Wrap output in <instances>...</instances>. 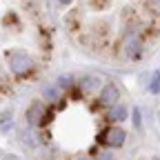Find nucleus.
Here are the masks:
<instances>
[{
    "instance_id": "obj_8",
    "label": "nucleus",
    "mask_w": 160,
    "mask_h": 160,
    "mask_svg": "<svg viewBox=\"0 0 160 160\" xmlns=\"http://www.w3.org/2000/svg\"><path fill=\"white\" fill-rule=\"evenodd\" d=\"M45 98H49V100H56V98H58V91H56L53 87H47V89H45Z\"/></svg>"
},
{
    "instance_id": "obj_12",
    "label": "nucleus",
    "mask_w": 160,
    "mask_h": 160,
    "mask_svg": "<svg viewBox=\"0 0 160 160\" xmlns=\"http://www.w3.org/2000/svg\"><path fill=\"white\" fill-rule=\"evenodd\" d=\"M145 2H147V5H156V2H158V0H145Z\"/></svg>"
},
{
    "instance_id": "obj_14",
    "label": "nucleus",
    "mask_w": 160,
    "mask_h": 160,
    "mask_svg": "<svg viewBox=\"0 0 160 160\" xmlns=\"http://www.w3.org/2000/svg\"><path fill=\"white\" fill-rule=\"evenodd\" d=\"M76 160H89V158H87V156H80V158H76Z\"/></svg>"
},
{
    "instance_id": "obj_13",
    "label": "nucleus",
    "mask_w": 160,
    "mask_h": 160,
    "mask_svg": "<svg viewBox=\"0 0 160 160\" xmlns=\"http://www.w3.org/2000/svg\"><path fill=\"white\" fill-rule=\"evenodd\" d=\"M102 160H111V156H109V153H105V156H102Z\"/></svg>"
},
{
    "instance_id": "obj_3",
    "label": "nucleus",
    "mask_w": 160,
    "mask_h": 160,
    "mask_svg": "<svg viewBox=\"0 0 160 160\" xmlns=\"http://www.w3.org/2000/svg\"><path fill=\"white\" fill-rule=\"evenodd\" d=\"M118 87L116 85H105L102 87V91H100V102H102V105H107V107H111V105H116V100H118Z\"/></svg>"
},
{
    "instance_id": "obj_4",
    "label": "nucleus",
    "mask_w": 160,
    "mask_h": 160,
    "mask_svg": "<svg viewBox=\"0 0 160 160\" xmlns=\"http://www.w3.org/2000/svg\"><path fill=\"white\" fill-rule=\"evenodd\" d=\"M40 118H45V107H42V102H33L27 109V120H29L31 125H38Z\"/></svg>"
},
{
    "instance_id": "obj_7",
    "label": "nucleus",
    "mask_w": 160,
    "mask_h": 160,
    "mask_svg": "<svg viewBox=\"0 0 160 160\" xmlns=\"http://www.w3.org/2000/svg\"><path fill=\"white\" fill-rule=\"evenodd\" d=\"M149 89H151V93H158V91H160V69H156V71H153Z\"/></svg>"
},
{
    "instance_id": "obj_16",
    "label": "nucleus",
    "mask_w": 160,
    "mask_h": 160,
    "mask_svg": "<svg viewBox=\"0 0 160 160\" xmlns=\"http://www.w3.org/2000/svg\"><path fill=\"white\" fill-rule=\"evenodd\" d=\"M151 160H160V158H151Z\"/></svg>"
},
{
    "instance_id": "obj_2",
    "label": "nucleus",
    "mask_w": 160,
    "mask_h": 160,
    "mask_svg": "<svg viewBox=\"0 0 160 160\" xmlns=\"http://www.w3.org/2000/svg\"><path fill=\"white\" fill-rule=\"evenodd\" d=\"M102 140L105 145H109V147H122V142H125V131L122 129H118V127H111V129H107L105 133H102Z\"/></svg>"
},
{
    "instance_id": "obj_5",
    "label": "nucleus",
    "mask_w": 160,
    "mask_h": 160,
    "mask_svg": "<svg viewBox=\"0 0 160 160\" xmlns=\"http://www.w3.org/2000/svg\"><path fill=\"white\" fill-rule=\"evenodd\" d=\"M140 47H142V45H140V40L138 38H129L127 40V56H138L140 53Z\"/></svg>"
},
{
    "instance_id": "obj_1",
    "label": "nucleus",
    "mask_w": 160,
    "mask_h": 160,
    "mask_svg": "<svg viewBox=\"0 0 160 160\" xmlns=\"http://www.w3.org/2000/svg\"><path fill=\"white\" fill-rule=\"evenodd\" d=\"M9 65L13 73H27L31 69V58L22 51H11L9 53Z\"/></svg>"
},
{
    "instance_id": "obj_11",
    "label": "nucleus",
    "mask_w": 160,
    "mask_h": 160,
    "mask_svg": "<svg viewBox=\"0 0 160 160\" xmlns=\"http://www.w3.org/2000/svg\"><path fill=\"white\" fill-rule=\"evenodd\" d=\"M133 125H136V129H140V111L138 109H133Z\"/></svg>"
},
{
    "instance_id": "obj_9",
    "label": "nucleus",
    "mask_w": 160,
    "mask_h": 160,
    "mask_svg": "<svg viewBox=\"0 0 160 160\" xmlns=\"http://www.w3.org/2000/svg\"><path fill=\"white\" fill-rule=\"evenodd\" d=\"M71 85V78L69 76H60L58 78V87H69Z\"/></svg>"
},
{
    "instance_id": "obj_10",
    "label": "nucleus",
    "mask_w": 160,
    "mask_h": 160,
    "mask_svg": "<svg viewBox=\"0 0 160 160\" xmlns=\"http://www.w3.org/2000/svg\"><path fill=\"white\" fill-rule=\"evenodd\" d=\"M91 5L98 7V9H105V7L109 5V0H91Z\"/></svg>"
},
{
    "instance_id": "obj_6",
    "label": "nucleus",
    "mask_w": 160,
    "mask_h": 160,
    "mask_svg": "<svg viewBox=\"0 0 160 160\" xmlns=\"http://www.w3.org/2000/svg\"><path fill=\"white\" fill-rule=\"evenodd\" d=\"M109 118H111V120H125V118H127V109H125L122 105H116V107L109 111Z\"/></svg>"
},
{
    "instance_id": "obj_15",
    "label": "nucleus",
    "mask_w": 160,
    "mask_h": 160,
    "mask_svg": "<svg viewBox=\"0 0 160 160\" xmlns=\"http://www.w3.org/2000/svg\"><path fill=\"white\" fill-rule=\"evenodd\" d=\"M60 2H62V5H69V2H71V0H60Z\"/></svg>"
}]
</instances>
